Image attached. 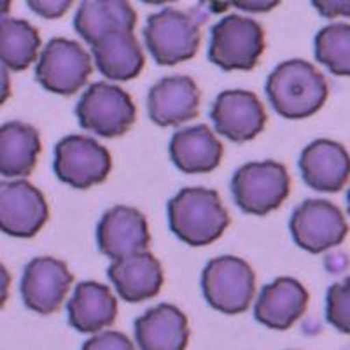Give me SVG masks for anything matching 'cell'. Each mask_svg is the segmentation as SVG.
Listing matches in <instances>:
<instances>
[{"label": "cell", "mask_w": 350, "mask_h": 350, "mask_svg": "<svg viewBox=\"0 0 350 350\" xmlns=\"http://www.w3.org/2000/svg\"><path fill=\"white\" fill-rule=\"evenodd\" d=\"M81 350H135L131 340L120 331H104L84 342Z\"/></svg>", "instance_id": "cell-28"}, {"label": "cell", "mask_w": 350, "mask_h": 350, "mask_svg": "<svg viewBox=\"0 0 350 350\" xmlns=\"http://www.w3.org/2000/svg\"><path fill=\"white\" fill-rule=\"evenodd\" d=\"M135 342L140 350H186L187 317L170 303L152 306L135 321Z\"/></svg>", "instance_id": "cell-19"}, {"label": "cell", "mask_w": 350, "mask_h": 350, "mask_svg": "<svg viewBox=\"0 0 350 350\" xmlns=\"http://www.w3.org/2000/svg\"><path fill=\"white\" fill-rule=\"evenodd\" d=\"M107 275L120 298L128 303H142L158 296L165 280L161 262L149 251L112 261Z\"/></svg>", "instance_id": "cell-18"}, {"label": "cell", "mask_w": 350, "mask_h": 350, "mask_svg": "<svg viewBox=\"0 0 350 350\" xmlns=\"http://www.w3.org/2000/svg\"><path fill=\"white\" fill-rule=\"evenodd\" d=\"M347 207H349V214H350V189L347 193Z\"/></svg>", "instance_id": "cell-33"}, {"label": "cell", "mask_w": 350, "mask_h": 350, "mask_svg": "<svg viewBox=\"0 0 350 350\" xmlns=\"http://www.w3.org/2000/svg\"><path fill=\"white\" fill-rule=\"evenodd\" d=\"M312 5L324 18H350V0H312Z\"/></svg>", "instance_id": "cell-30"}, {"label": "cell", "mask_w": 350, "mask_h": 350, "mask_svg": "<svg viewBox=\"0 0 350 350\" xmlns=\"http://www.w3.org/2000/svg\"><path fill=\"white\" fill-rule=\"evenodd\" d=\"M329 95L326 77L305 60L277 65L267 81V96L286 120H306L321 111Z\"/></svg>", "instance_id": "cell-1"}, {"label": "cell", "mask_w": 350, "mask_h": 350, "mask_svg": "<svg viewBox=\"0 0 350 350\" xmlns=\"http://www.w3.org/2000/svg\"><path fill=\"white\" fill-rule=\"evenodd\" d=\"M149 118L158 126H179L200 112V90L187 76L163 77L149 90Z\"/></svg>", "instance_id": "cell-16"}, {"label": "cell", "mask_w": 350, "mask_h": 350, "mask_svg": "<svg viewBox=\"0 0 350 350\" xmlns=\"http://www.w3.org/2000/svg\"><path fill=\"white\" fill-rule=\"evenodd\" d=\"M40 36L25 20L2 18L0 21V60L14 72L27 70L37 60Z\"/></svg>", "instance_id": "cell-25"}, {"label": "cell", "mask_w": 350, "mask_h": 350, "mask_svg": "<svg viewBox=\"0 0 350 350\" xmlns=\"http://www.w3.org/2000/svg\"><path fill=\"white\" fill-rule=\"evenodd\" d=\"M299 170L306 186L315 191L338 193L350 179V154L334 140H314L301 151Z\"/></svg>", "instance_id": "cell-15"}, {"label": "cell", "mask_w": 350, "mask_h": 350, "mask_svg": "<svg viewBox=\"0 0 350 350\" xmlns=\"http://www.w3.org/2000/svg\"><path fill=\"white\" fill-rule=\"evenodd\" d=\"M137 12L128 0H84L74 18L77 36L90 46L114 32H133Z\"/></svg>", "instance_id": "cell-21"}, {"label": "cell", "mask_w": 350, "mask_h": 350, "mask_svg": "<svg viewBox=\"0 0 350 350\" xmlns=\"http://www.w3.org/2000/svg\"><path fill=\"white\" fill-rule=\"evenodd\" d=\"M315 60L331 74L350 77V25L331 23L321 28L314 40Z\"/></svg>", "instance_id": "cell-26"}, {"label": "cell", "mask_w": 350, "mask_h": 350, "mask_svg": "<svg viewBox=\"0 0 350 350\" xmlns=\"http://www.w3.org/2000/svg\"><path fill=\"white\" fill-rule=\"evenodd\" d=\"M68 323L79 333H100L112 326L118 317V301L107 286L86 280L77 284L67 303Z\"/></svg>", "instance_id": "cell-20"}, {"label": "cell", "mask_w": 350, "mask_h": 350, "mask_svg": "<svg viewBox=\"0 0 350 350\" xmlns=\"http://www.w3.org/2000/svg\"><path fill=\"white\" fill-rule=\"evenodd\" d=\"M231 5L245 12H268L280 4V0H230Z\"/></svg>", "instance_id": "cell-31"}, {"label": "cell", "mask_w": 350, "mask_h": 350, "mask_svg": "<svg viewBox=\"0 0 350 350\" xmlns=\"http://www.w3.org/2000/svg\"><path fill=\"white\" fill-rule=\"evenodd\" d=\"M142 2L149 5H161V4H168V2H175V0H142Z\"/></svg>", "instance_id": "cell-32"}, {"label": "cell", "mask_w": 350, "mask_h": 350, "mask_svg": "<svg viewBox=\"0 0 350 350\" xmlns=\"http://www.w3.org/2000/svg\"><path fill=\"white\" fill-rule=\"evenodd\" d=\"M48 219V202L33 184L23 179L0 184V228L5 235L30 239Z\"/></svg>", "instance_id": "cell-12"}, {"label": "cell", "mask_w": 350, "mask_h": 350, "mask_svg": "<svg viewBox=\"0 0 350 350\" xmlns=\"http://www.w3.org/2000/svg\"><path fill=\"white\" fill-rule=\"evenodd\" d=\"M211 120L215 131L231 142H249L265 130L268 116L256 93L228 90L215 98Z\"/></svg>", "instance_id": "cell-13"}, {"label": "cell", "mask_w": 350, "mask_h": 350, "mask_svg": "<svg viewBox=\"0 0 350 350\" xmlns=\"http://www.w3.org/2000/svg\"><path fill=\"white\" fill-rule=\"evenodd\" d=\"M74 275L64 261L49 256L28 262L21 277V298L27 308L40 315H51L60 310L68 295Z\"/></svg>", "instance_id": "cell-11"}, {"label": "cell", "mask_w": 350, "mask_h": 350, "mask_svg": "<svg viewBox=\"0 0 350 350\" xmlns=\"http://www.w3.org/2000/svg\"><path fill=\"white\" fill-rule=\"evenodd\" d=\"M265 51V30L252 18L230 14L212 27L208 60L223 70H252Z\"/></svg>", "instance_id": "cell-6"}, {"label": "cell", "mask_w": 350, "mask_h": 350, "mask_svg": "<svg viewBox=\"0 0 350 350\" xmlns=\"http://www.w3.org/2000/svg\"><path fill=\"white\" fill-rule=\"evenodd\" d=\"M76 116L81 128L105 139H114L124 135L135 123L137 109L131 96L120 86L95 83L77 102Z\"/></svg>", "instance_id": "cell-7"}, {"label": "cell", "mask_w": 350, "mask_h": 350, "mask_svg": "<svg viewBox=\"0 0 350 350\" xmlns=\"http://www.w3.org/2000/svg\"><path fill=\"white\" fill-rule=\"evenodd\" d=\"M93 60L102 76L112 81L135 79L146 58L133 32H114L92 44Z\"/></svg>", "instance_id": "cell-23"}, {"label": "cell", "mask_w": 350, "mask_h": 350, "mask_svg": "<svg viewBox=\"0 0 350 350\" xmlns=\"http://www.w3.org/2000/svg\"><path fill=\"white\" fill-rule=\"evenodd\" d=\"M291 177L279 161H252L235 172L231 193L237 207L245 214L267 215L289 196Z\"/></svg>", "instance_id": "cell-4"}, {"label": "cell", "mask_w": 350, "mask_h": 350, "mask_svg": "<svg viewBox=\"0 0 350 350\" xmlns=\"http://www.w3.org/2000/svg\"><path fill=\"white\" fill-rule=\"evenodd\" d=\"M168 223L184 243L205 247L221 239L230 224V215L214 189L184 187L168 202Z\"/></svg>", "instance_id": "cell-2"}, {"label": "cell", "mask_w": 350, "mask_h": 350, "mask_svg": "<svg viewBox=\"0 0 350 350\" xmlns=\"http://www.w3.org/2000/svg\"><path fill=\"white\" fill-rule=\"evenodd\" d=\"M202 291L214 310L239 315L249 308L254 298V270L249 262L237 256L215 258L203 268Z\"/></svg>", "instance_id": "cell-5"}, {"label": "cell", "mask_w": 350, "mask_h": 350, "mask_svg": "<svg viewBox=\"0 0 350 350\" xmlns=\"http://www.w3.org/2000/svg\"><path fill=\"white\" fill-rule=\"evenodd\" d=\"M92 56L76 40L55 37L49 40L36 67L40 86L56 95H74L92 76Z\"/></svg>", "instance_id": "cell-8"}, {"label": "cell", "mask_w": 350, "mask_h": 350, "mask_svg": "<svg viewBox=\"0 0 350 350\" xmlns=\"http://www.w3.org/2000/svg\"><path fill=\"white\" fill-rule=\"evenodd\" d=\"M149 242L148 219L140 211L126 205H118L105 212L96 226L100 252L112 261L148 251Z\"/></svg>", "instance_id": "cell-14"}, {"label": "cell", "mask_w": 350, "mask_h": 350, "mask_svg": "<svg viewBox=\"0 0 350 350\" xmlns=\"http://www.w3.org/2000/svg\"><path fill=\"white\" fill-rule=\"evenodd\" d=\"M326 319L334 329L350 334V277L333 284L327 291Z\"/></svg>", "instance_id": "cell-27"}, {"label": "cell", "mask_w": 350, "mask_h": 350, "mask_svg": "<svg viewBox=\"0 0 350 350\" xmlns=\"http://www.w3.org/2000/svg\"><path fill=\"white\" fill-rule=\"evenodd\" d=\"M112 168L111 152L92 137L68 135L56 144L55 174L76 189L102 184Z\"/></svg>", "instance_id": "cell-9"}, {"label": "cell", "mask_w": 350, "mask_h": 350, "mask_svg": "<svg viewBox=\"0 0 350 350\" xmlns=\"http://www.w3.org/2000/svg\"><path fill=\"white\" fill-rule=\"evenodd\" d=\"M40 154V137L32 124L11 121L0 128V174L27 177Z\"/></svg>", "instance_id": "cell-24"}, {"label": "cell", "mask_w": 350, "mask_h": 350, "mask_svg": "<svg viewBox=\"0 0 350 350\" xmlns=\"http://www.w3.org/2000/svg\"><path fill=\"white\" fill-rule=\"evenodd\" d=\"M224 148L207 124L184 128L170 140V158L184 174H207L221 163Z\"/></svg>", "instance_id": "cell-22"}, {"label": "cell", "mask_w": 350, "mask_h": 350, "mask_svg": "<svg viewBox=\"0 0 350 350\" xmlns=\"http://www.w3.org/2000/svg\"><path fill=\"white\" fill-rule=\"evenodd\" d=\"M308 291L296 279L280 277L262 287L254 306V317L270 329L286 331L301 319L308 306Z\"/></svg>", "instance_id": "cell-17"}, {"label": "cell", "mask_w": 350, "mask_h": 350, "mask_svg": "<svg viewBox=\"0 0 350 350\" xmlns=\"http://www.w3.org/2000/svg\"><path fill=\"white\" fill-rule=\"evenodd\" d=\"M200 18L193 12L165 8L148 18L144 40L156 64L170 67L191 60L202 42Z\"/></svg>", "instance_id": "cell-3"}, {"label": "cell", "mask_w": 350, "mask_h": 350, "mask_svg": "<svg viewBox=\"0 0 350 350\" xmlns=\"http://www.w3.org/2000/svg\"><path fill=\"white\" fill-rule=\"evenodd\" d=\"M289 230L296 245L312 254H321L347 239L349 224L334 203L327 200H305L291 215Z\"/></svg>", "instance_id": "cell-10"}, {"label": "cell", "mask_w": 350, "mask_h": 350, "mask_svg": "<svg viewBox=\"0 0 350 350\" xmlns=\"http://www.w3.org/2000/svg\"><path fill=\"white\" fill-rule=\"evenodd\" d=\"M28 8L46 20H58L70 9L74 0H27Z\"/></svg>", "instance_id": "cell-29"}]
</instances>
